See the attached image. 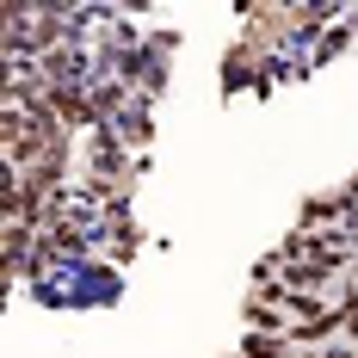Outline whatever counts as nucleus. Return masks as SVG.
Returning <instances> with one entry per match:
<instances>
[{
    "label": "nucleus",
    "instance_id": "1",
    "mask_svg": "<svg viewBox=\"0 0 358 358\" xmlns=\"http://www.w3.org/2000/svg\"><path fill=\"white\" fill-rule=\"evenodd\" d=\"M117 69V80L130 87V93H143V99H155L161 87H167V56H155V50H136V56H124V62H111Z\"/></svg>",
    "mask_w": 358,
    "mask_h": 358
},
{
    "label": "nucleus",
    "instance_id": "2",
    "mask_svg": "<svg viewBox=\"0 0 358 358\" xmlns=\"http://www.w3.org/2000/svg\"><path fill=\"white\" fill-rule=\"evenodd\" d=\"M111 130H117V136H124V148L136 155V148L155 143V111H148V106H130L124 117H117V124H111Z\"/></svg>",
    "mask_w": 358,
    "mask_h": 358
},
{
    "label": "nucleus",
    "instance_id": "3",
    "mask_svg": "<svg viewBox=\"0 0 358 358\" xmlns=\"http://www.w3.org/2000/svg\"><path fill=\"white\" fill-rule=\"evenodd\" d=\"M241 358H296V352H290L285 334H248L241 340Z\"/></svg>",
    "mask_w": 358,
    "mask_h": 358
},
{
    "label": "nucleus",
    "instance_id": "4",
    "mask_svg": "<svg viewBox=\"0 0 358 358\" xmlns=\"http://www.w3.org/2000/svg\"><path fill=\"white\" fill-rule=\"evenodd\" d=\"M136 248H143V235H136V222H124V229H111V259H130V253H136Z\"/></svg>",
    "mask_w": 358,
    "mask_h": 358
},
{
    "label": "nucleus",
    "instance_id": "5",
    "mask_svg": "<svg viewBox=\"0 0 358 358\" xmlns=\"http://www.w3.org/2000/svg\"><path fill=\"white\" fill-rule=\"evenodd\" d=\"M346 43H352V25H334V31H327L322 43H315V56H309V62H327V56H340Z\"/></svg>",
    "mask_w": 358,
    "mask_h": 358
},
{
    "label": "nucleus",
    "instance_id": "6",
    "mask_svg": "<svg viewBox=\"0 0 358 358\" xmlns=\"http://www.w3.org/2000/svg\"><path fill=\"white\" fill-rule=\"evenodd\" d=\"M303 358H358L352 346H322V352H303Z\"/></svg>",
    "mask_w": 358,
    "mask_h": 358
},
{
    "label": "nucleus",
    "instance_id": "7",
    "mask_svg": "<svg viewBox=\"0 0 358 358\" xmlns=\"http://www.w3.org/2000/svg\"><path fill=\"white\" fill-rule=\"evenodd\" d=\"M235 358H241V352H235Z\"/></svg>",
    "mask_w": 358,
    "mask_h": 358
}]
</instances>
